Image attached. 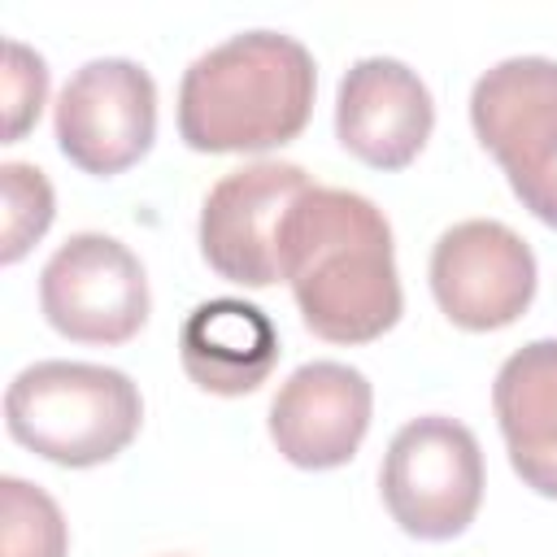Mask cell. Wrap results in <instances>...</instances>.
Instances as JSON below:
<instances>
[{
  "instance_id": "17",
  "label": "cell",
  "mask_w": 557,
  "mask_h": 557,
  "mask_svg": "<svg viewBox=\"0 0 557 557\" xmlns=\"http://www.w3.org/2000/svg\"><path fill=\"white\" fill-rule=\"evenodd\" d=\"M509 187L544 226H557V152L548 161H540L535 170L509 178Z\"/></svg>"
},
{
  "instance_id": "14",
  "label": "cell",
  "mask_w": 557,
  "mask_h": 557,
  "mask_svg": "<svg viewBox=\"0 0 557 557\" xmlns=\"http://www.w3.org/2000/svg\"><path fill=\"white\" fill-rule=\"evenodd\" d=\"M0 496H4L0 557H65V544H70L65 518L44 487H35L17 474H4Z\"/></svg>"
},
{
  "instance_id": "4",
  "label": "cell",
  "mask_w": 557,
  "mask_h": 557,
  "mask_svg": "<svg viewBox=\"0 0 557 557\" xmlns=\"http://www.w3.org/2000/svg\"><path fill=\"white\" fill-rule=\"evenodd\" d=\"M379 487L387 513L405 535H461L483 500V453L474 431L444 413L405 422L387 444Z\"/></svg>"
},
{
  "instance_id": "9",
  "label": "cell",
  "mask_w": 557,
  "mask_h": 557,
  "mask_svg": "<svg viewBox=\"0 0 557 557\" xmlns=\"http://www.w3.org/2000/svg\"><path fill=\"white\" fill-rule=\"evenodd\" d=\"M374 392L344 361H309L287 374L270 405V440L300 470H335L352 461L370 431Z\"/></svg>"
},
{
  "instance_id": "10",
  "label": "cell",
  "mask_w": 557,
  "mask_h": 557,
  "mask_svg": "<svg viewBox=\"0 0 557 557\" xmlns=\"http://www.w3.org/2000/svg\"><path fill=\"white\" fill-rule=\"evenodd\" d=\"M431 91L405 61L361 57L339 78L335 135L357 161L374 170H405L431 139Z\"/></svg>"
},
{
  "instance_id": "12",
  "label": "cell",
  "mask_w": 557,
  "mask_h": 557,
  "mask_svg": "<svg viewBox=\"0 0 557 557\" xmlns=\"http://www.w3.org/2000/svg\"><path fill=\"white\" fill-rule=\"evenodd\" d=\"M178 361L187 379L213 396L257 392L278 361V331L265 309L218 296L187 313L178 331Z\"/></svg>"
},
{
  "instance_id": "8",
  "label": "cell",
  "mask_w": 557,
  "mask_h": 557,
  "mask_svg": "<svg viewBox=\"0 0 557 557\" xmlns=\"http://www.w3.org/2000/svg\"><path fill=\"white\" fill-rule=\"evenodd\" d=\"M431 292L461 331H500L535 296V252L496 218L457 222L431 248Z\"/></svg>"
},
{
  "instance_id": "1",
  "label": "cell",
  "mask_w": 557,
  "mask_h": 557,
  "mask_svg": "<svg viewBox=\"0 0 557 557\" xmlns=\"http://www.w3.org/2000/svg\"><path fill=\"white\" fill-rule=\"evenodd\" d=\"M283 278L313 335L370 344L400 318L396 248L383 209L344 187H309L283 222Z\"/></svg>"
},
{
  "instance_id": "3",
  "label": "cell",
  "mask_w": 557,
  "mask_h": 557,
  "mask_svg": "<svg viewBox=\"0 0 557 557\" xmlns=\"http://www.w3.org/2000/svg\"><path fill=\"white\" fill-rule=\"evenodd\" d=\"M9 435L57 461V466H100L113 461L144 422L139 387L91 361H35L4 392Z\"/></svg>"
},
{
  "instance_id": "13",
  "label": "cell",
  "mask_w": 557,
  "mask_h": 557,
  "mask_svg": "<svg viewBox=\"0 0 557 557\" xmlns=\"http://www.w3.org/2000/svg\"><path fill=\"white\" fill-rule=\"evenodd\" d=\"M492 405L518 479L557 500V339L522 344L496 370Z\"/></svg>"
},
{
  "instance_id": "6",
  "label": "cell",
  "mask_w": 557,
  "mask_h": 557,
  "mask_svg": "<svg viewBox=\"0 0 557 557\" xmlns=\"http://www.w3.org/2000/svg\"><path fill=\"white\" fill-rule=\"evenodd\" d=\"M309 187V174L292 161H252L222 174L200 209L205 261L239 287L283 278V222Z\"/></svg>"
},
{
  "instance_id": "16",
  "label": "cell",
  "mask_w": 557,
  "mask_h": 557,
  "mask_svg": "<svg viewBox=\"0 0 557 557\" xmlns=\"http://www.w3.org/2000/svg\"><path fill=\"white\" fill-rule=\"evenodd\" d=\"M48 96V65L39 52H30L22 39L4 44V144L22 139Z\"/></svg>"
},
{
  "instance_id": "7",
  "label": "cell",
  "mask_w": 557,
  "mask_h": 557,
  "mask_svg": "<svg viewBox=\"0 0 557 557\" xmlns=\"http://www.w3.org/2000/svg\"><path fill=\"white\" fill-rule=\"evenodd\" d=\"M157 135V83L126 57H96L57 96V144L83 174L131 170Z\"/></svg>"
},
{
  "instance_id": "2",
  "label": "cell",
  "mask_w": 557,
  "mask_h": 557,
  "mask_svg": "<svg viewBox=\"0 0 557 557\" xmlns=\"http://www.w3.org/2000/svg\"><path fill=\"white\" fill-rule=\"evenodd\" d=\"M313 91L318 70L300 39L244 30L183 70L178 135L196 152H265L305 131Z\"/></svg>"
},
{
  "instance_id": "11",
  "label": "cell",
  "mask_w": 557,
  "mask_h": 557,
  "mask_svg": "<svg viewBox=\"0 0 557 557\" xmlns=\"http://www.w3.org/2000/svg\"><path fill=\"white\" fill-rule=\"evenodd\" d=\"M470 122L509 178L548 161L557 152V61L509 57L492 65L470 91Z\"/></svg>"
},
{
  "instance_id": "15",
  "label": "cell",
  "mask_w": 557,
  "mask_h": 557,
  "mask_svg": "<svg viewBox=\"0 0 557 557\" xmlns=\"http://www.w3.org/2000/svg\"><path fill=\"white\" fill-rule=\"evenodd\" d=\"M0 183H4V248H0V257L13 265L52 226L57 205H52V183L35 165L9 161V165H0Z\"/></svg>"
},
{
  "instance_id": "5",
  "label": "cell",
  "mask_w": 557,
  "mask_h": 557,
  "mask_svg": "<svg viewBox=\"0 0 557 557\" xmlns=\"http://www.w3.org/2000/svg\"><path fill=\"white\" fill-rule=\"evenodd\" d=\"M39 309L74 344H126L148 322L144 265L113 235H70L39 274Z\"/></svg>"
}]
</instances>
